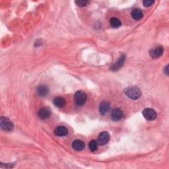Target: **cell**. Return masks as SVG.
I'll return each mask as SVG.
<instances>
[{
    "label": "cell",
    "mask_w": 169,
    "mask_h": 169,
    "mask_svg": "<svg viewBox=\"0 0 169 169\" xmlns=\"http://www.w3.org/2000/svg\"><path fill=\"white\" fill-rule=\"evenodd\" d=\"M154 3H155L154 1H151V0H145V1L143 2V6H144L145 7H150L151 6L153 5Z\"/></svg>",
    "instance_id": "19"
},
{
    "label": "cell",
    "mask_w": 169,
    "mask_h": 169,
    "mask_svg": "<svg viewBox=\"0 0 169 169\" xmlns=\"http://www.w3.org/2000/svg\"><path fill=\"white\" fill-rule=\"evenodd\" d=\"M163 52H164V50L163 46H156V47H154L150 50L149 55L152 58L156 59L159 58L160 56H161L163 54Z\"/></svg>",
    "instance_id": "5"
},
{
    "label": "cell",
    "mask_w": 169,
    "mask_h": 169,
    "mask_svg": "<svg viewBox=\"0 0 169 169\" xmlns=\"http://www.w3.org/2000/svg\"><path fill=\"white\" fill-rule=\"evenodd\" d=\"M132 16L135 20H140L143 17V13L141 9H135L132 12Z\"/></svg>",
    "instance_id": "15"
},
{
    "label": "cell",
    "mask_w": 169,
    "mask_h": 169,
    "mask_svg": "<svg viewBox=\"0 0 169 169\" xmlns=\"http://www.w3.org/2000/svg\"><path fill=\"white\" fill-rule=\"evenodd\" d=\"M75 3L77 4L79 7H84L87 6L88 2L87 0H77V1H75Z\"/></svg>",
    "instance_id": "18"
},
{
    "label": "cell",
    "mask_w": 169,
    "mask_h": 169,
    "mask_svg": "<svg viewBox=\"0 0 169 169\" xmlns=\"http://www.w3.org/2000/svg\"><path fill=\"white\" fill-rule=\"evenodd\" d=\"M110 140V134L107 132H103L100 133L98 137L97 143L99 145H104L108 143Z\"/></svg>",
    "instance_id": "6"
},
{
    "label": "cell",
    "mask_w": 169,
    "mask_h": 169,
    "mask_svg": "<svg viewBox=\"0 0 169 169\" xmlns=\"http://www.w3.org/2000/svg\"><path fill=\"white\" fill-rule=\"evenodd\" d=\"M164 72H165L166 75H168V66H167L165 68H164Z\"/></svg>",
    "instance_id": "20"
},
{
    "label": "cell",
    "mask_w": 169,
    "mask_h": 169,
    "mask_svg": "<svg viewBox=\"0 0 169 169\" xmlns=\"http://www.w3.org/2000/svg\"><path fill=\"white\" fill-rule=\"evenodd\" d=\"M143 115L145 117V119L149 121L154 120L157 118V112H155V110L150 108H147L143 110Z\"/></svg>",
    "instance_id": "4"
},
{
    "label": "cell",
    "mask_w": 169,
    "mask_h": 169,
    "mask_svg": "<svg viewBox=\"0 0 169 169\" xmlns=\"http://www.w3.org/2000/svg\"><path fill=\"white\" fill-rule=\"evenodd\" d=\"M110 109V104L107 101H103L99 105V112L101 115H105Z\"/></svg>",
    "instance_id": "10"
},
{
    "label": "cell",
    "mask_w": 169,
    "mask_h": 169,
    "mask_svg": "<svg viewBox=\"0 0 169 169\" xmlns=\"http://www.w3.org/2000/svg\"><path fill=\"white\" fill-rule=\"evenodd\" d=\"M87 95L82 91H78L75 93L74 101L78 107H82L86 103Z\"/></svg>",
    "instance_id": "2"
},
{
    "label": "cell",
    "mask_w": 169,
    "mask_h": 169,
    "mask_svg": "<svg viewBox=\"0 0 169 169\" xmlns=\"http://www.w3.org/2000/svg\"><path fill=\"white\" fill-rule=\"evenodd\" d=\"M36 92H37V94L39 95V96L44 97L48 94L49 88L46 85H40L37 87Z\"/></svg>",
    "instance_id": "11"
},
{
    "label": "cell",
    "mask_w": 169,
    "mask_h": 169,
    "mask_svg": "<svg viewBox=\"0 0 169 169\" xmlns=\"http://www.w3.org/2000/svg\"><path fill=\"white\" fill-rule=\"evenodd\" d=\"M72 147L76 151H81L85 148V143L81 140L76 139L72 143Z\"/></svg>",
    "instance_id": "13"
},
{
    "label": "cell",
    "mask_w": 169,
    "mask_h": 169,
    "mask_svg": "<svg viewBox=\"0 0 169 169\" xmlns=\"http://www.w3.org/2000/svg\"><path fill=\"white\" fill-rule=\"evenodd\" d=\"M53 103L56 107L62 108L66 105V100L61 96L55 97L53 100Z\"/></svg>",
    "instance_id": "14"
},
{
    "label": "cell",
    "mask_w": 169,
    "mask_h": 169,
    "mask_svg": "<svg viewBox=\"0 0 169 169\" xmlns=\"http://www.w3.org/2000/svg\"><path fill=\"white\" fill-rule=\"evenodd\" d=\"M0 126L3 130L6 132H11L14 128V125L13 122L6 117L2 116L0 118Z\"/></svg>",
    "instance_id": "3"
},
{
    "label": "cell",
    "mask_w": 169,
    "mask_h": 169,
    "mask_svg": "<svg viewBox=\"0 0 169 169\" xmlns=\"http://www.w3.org/2000/svg\"><path fill=\"white\" fill-rule=\"evenodd\" d=\"M54 133L57 136L63 137L67 136V133H68V131H67V129L65 126H60L57 127L56 128V130L54 131Z\"/></svg>",
    "instance_id": "9"
},
{
    "label": "cell",
    "mask_w": 169,
    "mask_h": 169,
    "mask_svg": "<svg viewBox=\"0 0 169 169\" xmlns=\"http://www.w3.org/2000/svg\"><path fill=\"white\" fill-rule=\"evenodd\" d=\"M124 115L122 110L119 108H115L111 113V118L113 121H118L123 117Z\"/></svg>",
    "instance_id": "8"
},
{
    "label": "cell",
    "mask_w": 169,
    "mask_h": 169,
    "mask_svg": "<svg viewBox=\"0 0 169 169\" xmlns=\"http://www.w3.org/2000/svg\"><path fill=\"white\" fill-rule=\"evenodd\" d=\"M97 147H98V143L95 140H91L88 144V147H89V149L92 152H95L97 149Z\"/></svg>",
    "instance_id": "17"
},
{
    "label": "cell",
    "mask_w": 169,
    "mask_h": 169,
    "mask_svg": "<svg viewBox=\"0 0 169 169\" xmlns=\"http://www.w3.org/2000/svg\"><path fill=\"white\" fill-rule=\"evenodd\" d=\"M51 115V112L47 108H41L38 111V116L41 120H46Z\"/></svg>",
    "instance_id": "7"
},
{
    "label": "cell",
    "mask_w": 169,
    "mask_h": 169,
    "mask_svg": "<svg viewBox=\"0 0 169 169\" xmlns=\"http://www.w3.org/2000/svg\"><path fill=\"white\" fill-rule=\"evenodd\" d=\"M110 23H111V27L112 28H118L121 26V22L116 17H112L111 18V21H110Z\"/></svg>",
    "instance_id": "16"
},
{
    "label": "cell",
    "mask_w": 169,
    "mask_h": 169,
    "mask_svg": "<svg viewBox=\"0 0 169 169\" xmlns=\"http://www.w3.org/2000/svg\"><path fill=\"white\" fill-rule=\"evenodd\" d=\"M124 93L128 98L132 100H137L141 95L140 89L136 86H131L126 88L124 89Z\"/></svg>",
    "instance_id": "1"
},
{
    "label": "cell",
    "mask_w": 169,
    "mask_h": 169,
    "mask_svg": "<svg viewBox=\"0 0 169 169\" xmlns=\"http://www.w3.org/2000/svg\"><path fill=\"white\" fill-rule=\"evenodd\" d=\"M125 58H126V56H125V55H124V54L122 55L119 60H118V62H116V63H115V64H114V65L111 67V70H113V71H116V70H118V69H119V68H120L121 66H122V65H123V63L124 62Z\"/></svg>",
    "instance_id": "12"
}]
</instances>
